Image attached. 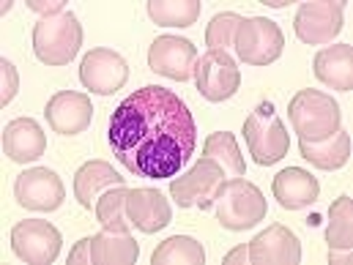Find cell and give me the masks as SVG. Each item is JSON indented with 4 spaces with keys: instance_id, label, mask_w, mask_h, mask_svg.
<instances>
[{
    "instance_id": "27",
    "label": "cell",
    "mask_w": 353,
    "mask_h": 265,
    "mask_svg": "<svg viewBox=\"0 0 353 265\" xmlns=\"http://www.w3.org/2000/svg\"><path fill=\"white\" fill-rule=\"evenodd\" d=\"M148 17L165 28H189L200 17V3L197 0H178V3L176 0H151Z\"/></svg>"
},
{
    "instance_id": "3",
    "label": "cell",
    "mask_w": 353,
    "mask_h": 265,
    "mask_svg": "<svg viewBox=\"0 0 353 265\" xmlns=\"http://www.w3.org/2000/svg\"><path fill=\"white\" fill-rule=\"evenodd\" d=\"M83 47V25L74 11L41 17L33 28V52L41 63L58 69L77 58Z\"/></svg>"
},
{
    "instance_id": "23",
    "label": "cell",
    "mask_w": 353,
    "mask_h": 265,
    "mask_svg": "<svg viewBox=\"0 0 353 265\" xmlns=\"http://www.w3.org/2000/svg\"><path fill=\"white\" fill-rule=\"evenodd\" d=\"M203 156L216 162L219 170L225 173V178H244L247 176V165L244 156L239 151V142L230 131H214L208 134L205 145H203Z\"/></svg>"
},
{
    "instance_id": "24",
    "label": "cell",
    "mask_w": 353,
    "mask_h": 265,
    "mask_svg": "<svg viewBox=\"0 0 353 265\" xmlns=\"http://www.w3.org/2000/svg\"><path fill=\"white\" fill-rule=\"evenodd\" d=\"M329 252H351L353 246V205L348 194H340L329 208V230H326Z\"/></svg>"
},
{
    "instance_id": "28",
    "label": "cell",
    "mask_w": 353,
    "mask_h": 265,
    "mask_svg": "<svg viewBox=\"0 0 353 265\" xmlns=\"http://www.w3.org/2000/svg\"><path fill=\"white\" fill-rule=\"evenodd\" d=\"M241 19H244V17H239V14H233V11L216 14V17L208 22V28H205V44H208L214 52H228V55H230L233 41H236V30H239Z\"/></svg>"
},
{
    "instance_id": "4",
    "label": "cell",
    "mask_w": 353,
    "mask_h": 265,
    "mask_svg": "<svg viewBox=\"0 0 353 265\" xmlns=\"http://www.w3.org/2000/svg\"><path fill=\"white\" fill-rule=\"evenodd\" d=\"M216 208V219L225 230H250L258 222L265 219V197L263 191L250 183L247 178H228L219 186V194L214 200Z\"/></svg>"
},
{
    "instance_id": "16",
    "label": "cell",
    "mask_w": 353,
    "mask_h": 265,
    "mask_svg": "<svg viewBox=\"0 0 353 265\" xmlns=\"http://www.w3.org/2000/svg\"><path fill=\"white\" fill-rule=\"evenodd\" d=\"M126 216L129 224H134L140 233H159L170 224L173 211L162 191L157 189H129L126 197Z\"/></svg>"
},
{
    "instance_id": "8",
    "label": "cell",
    "mask_w": 353,
    "mask_h": 265,
    "mask_svg": "<svg viewBox=\"0 0 353 265\" xmlns=\"http://www.w3.org/2000/svg\"><path fill=\"white\" fill-rule=\"evenodd\" d=\"M222 183H225V173L219 170V165L203 156L186 176L170 180V194L181 208L200 205L203 211H208V208H214V200H216Z\"/></svg>"
},
{
    "instance_id": "33",
    "label": "cell",
    "mask_w": 353,
    "mask_h": 265,
    "mask_svg": "<svg viewBox=\"0 0 353 265\" xmlns=\"http://www.w3.org/2000/svg\"><path fill=\"white\" fill-rule=\"evenodd\" d=\"M348 255H351V252H340V255H337V252H329V260H332V263H340V260H348Z\"/></svg>"
},
{
    "instance_id": "17",
    "label": "cell",
    "mask_w": 353,
    "mask_h": 265,
    "mask_svg": "<svg viewBox=\"0 0 353 265\" xmlns=\"http://www.w3.org/2000/svg\"><path fill=\"white\" fill-rule=\"evenodd\" d=\"M47 151V134L41 131V126L30 118H17L3 129V153L17 162V165H28L41 159Z\"/></svg>"
},
{
    "instance_id": "34",
    "label": "cell",
    "mask_w": 353,
    "mask_h": 265,
    "mask_svg": "<svg viewBox=\"0 0 353 265\" xmlns=\"http://www.w3.org/2000/svg\"><path fill=\"white\" fill-rule=\"evenodd\" d=\"M265 6H271V8H282L285 3H282V0H271V3H265Z\"/></svg>"
},
{
    "instance_id": "29",
    "label": "cell",
    "mask_w": 353,
    "mask_h": 265,
    "mask_svg": "<svg viewBox=\"0 0 353 265\" xmlns=\"http://www.w3.org/2000/svg\"><path fill=\"white\" fill-rule=\"evenodd\" d=\"M0 69H3V90H0V104H8L14 98V93L19 88V77H17V69L8 63V61H0Z\"/></svg>"
},
{
    "instance_id": "9",
    "label": "cell",
    "mask_w": 353,
    "mask_h": 265,
    "mask_svg": "<svg viewBox=\"0 0 353 265\" xmlns=\"http://www.w3.org/2000/svg\"><path fill=\"white\" fill-rule=\"evenodd\" d=\"M293 28H296V36L310 47L329 44L343 30V3H337V0L301 3L299 14L293 19Z\"/></svg>"
},
{
    "instance_id": "30",
    "label": "cell",
    "mask_w": 353,
    "mask_h": 265,
    "mask_svg": "<svg viewBox=\"0 0 353 265\" xmlns=\"http://www.w3.org/2000/svg\"><path fill=\"white\" fill-rule=\"evenodd\" d=\"M90 238H83L72 252H69V265H90Z\"/></svg>"
},
{
    "instance_id": "7",
    "label": "cell",
    "mask_w": 353,
    "mask_h": 265,
    "mask_svg": "<svg viewBox=\"0 0 353 265\" xmlns=\"http://www.w3.org/2000/svg\"><path fill=\"white\" fill-rule=\"evenodd\" d=\"M61 233L44 219H25L11 230V249L28 265H50L61 255Z\"/></svg>"
},
{
    "instance_id": "10",
    "label": "cell",
    "mask_w": 353,
    "mask_h": 265,
    "mask_svg": "<svg viewBox=\"0 0 353 265\" xmlns=\"http://www.w3.org/2000/svg\"><path fill=\"white\" fill-rule=\"evenodd\" d=\"M194 83L203 98L208 101H228L239 85H241V69L228 52H214L208 50L197 63H194Z\"/></svg>"
},
{
    "instance_id": "31",
    "label": "cell",
    "mask_w": 353,
    "mask_h": 265,
    "mask_svg": "<svg viewBox=\"0 0 353 265\" xmlns=\"http://www.w3.org/2000/svg\"><path fill=\"white\" fill-rule=\"evenodd\" d=\"M28 6H30L33 11H39V14H44V17H55V14H63V11H66L61 0H52V3H41V0H30Z\"/></svg>"
},
{
    "instance_id": "22",
    "label": "cell",
    "mask_w": 353,
    "mask_h": 265,
    "mask_svg": "<svg viewBox=\"0 0 353 265\" xmlns=\"http://www.w3.org/2000/svg\"><path fill=\"white\" fill-rule=\"evenodd\" d=\"M299 151H301V159H307L318 170H340L351 159V137L340 129L337 134H332L329 140H321V142L301 140Z\"/></svg>"
},
{
    "instance_id": "21",
    "label": "cell",
    "mask_w": 353,
    "mask_h": 265,
    "mask_svg": "<svg viewBox=\"0 0 353 265\" xmlns=\"http://www.w3.org/2000/svg\"><path fill=\"white\" fill-rule=\"evenodd\" d=\"M140 257V246L129 233L101 230L90 238V260L93 265H132Z\"/></svg>"
},
{
    "instance_id": "20",
    "label": "cell",
    "mask_w": 353,
    "mask_h": 265,
    "mask_svg": "<svg viewBox=\"0 0 353 265\" xmlns=\"http://www.w3.org/2000/svg\"><path fill=\"white\" fill-rule=\"evenodd\" d=\"M115 186H123V178L112 170V165L99 162V159L85 162V165L74 173V194H77L80 205L88 208V211L96 208V200H99L104 191H110V189H115Z\"/></svg>"
},
{
    "instance_id": "18",
    "label": "cell",
    "mask_w": 353,
    "mask_h": 265,
    "mask_svg": "<svg viewBox=\"0 0 353 265\" xmlns=\"http://www.w3.org/2000/svg\"><path fill=\"white\" fill-rule=\"evenodd\" d=\"M271 191H274L276 202L285 211H301V208H307V205H312L318 200L321 183H318V178L310 176L301 167H288V170H282L279 176L274 178Z\"/></svg>"
},
{
    "instance_id": "2",
    "label": "cell",
    "mask_w": 353,
    "mask_h": 265,
    "mask_svg": "<svg viewBox=\"0 0 353 265\" xmlns=\"http://www.w3.org/2000/svg\"><path fill=\"white\" fill-rule=\"evenodd\" d=\"M288 118L304 142H321L340 131V104L323 90H299L288 104Z\"/></svg>"
},
{
    "instance_id": "13",
    "label": "cell",
    "mask_w": 353,
    "mask_h": 265,
    "mask_svg": "<svg viewBox=\"0 0 353 265\" xmlns=\"http://www.w3.org/2000/svg\"><path fill=\"white\" fill-rule=\"evenodd\" d=\"M194 63H197V50L189 39L159 36L148 50L151 72L178 80V83H186V80L194 77Z\"/></svg>"
},
{
    "instance_id": "5",
    "label": "cell",
    "mask_w": 353,
    "mask_h": 265,
    "mask_svg": "<svg viewBox=\"0 0 353 265\" xmlns=\"http://www.w3.org/2000/svg\"><path fill=\"white\" fill-rule=\"evenodd\" d=\"M244 140L250 148V156L261 165L271 167L276 162H282L290 151V140H288V129L279 120L274 101H261L244 120Z\"/></svg>"
},
{
    "instance_id": "15",
    "label": "cell",
    "mask_w": 353,
    "mask_h": 265,
    "mask_svg": "<svg viewBox=\"0 0 353 265\" xmlns=\"http://www.w3.org/2000/svg\"><path fill=\"white\" fill-rule=\"evenodd\" d=\"M301 244L285 224H271L250 244V263L255 265H299Z\"/></svg>"
},
{
    "instance_id": "25",
    "label": "cell",
    "mask_w": 353,
    "mask_h": 265,
    "mask_svg": "<svg viewBox=\"0 0 353 265\" xmlns=\"http://www.w3.org/2000/svg\"><path fill=\"white\" fill-rule=\"evenodd\" d=\"M154 265H203L205 263V249L203 244H197L189 235H173L168 241H162L154 255H151Z\"/></svg>"
},
{
    "instance_id": "1",
    "label": "cell",
    "mask_w": 353,
    "mask_h": 265,
    "mask_svg": "<svg viewBox=\"0 0 353 265\" xmlns=\"http://www.w3.org/2000/svg\"><path fill=\"white\" fill-rule=\"evenodd\" d=\"M110 148L118 162L143 178H173L197 145V126L178 93L145 85L126 96L110 118Z\"/></svg>"
},
{
    "instance_id": "12",
    "label": "cell",
    "mask_w": 353,
    "mask_h": 265,
    "mask_svg": "<svg viewBox=\"0 0 353 265\" xmlns=\"http://www.w3.org/2000/svg\"><path fill=\"white\" fill-rule=\"evenodd\" d=\"M14 197L22 208H30V211H58L66 197V189L58 173L47 167H33L17 178Z\"/></svg>"
},
{
    "instance_id": "32",
    "label": "cell",
    "mask_w": 353,
    "mask_h": 265,
    "mask_svg": "<svg viewBox=\"0 0 353 265\" xmlns=\"http://www.w3.org/2000/svg\"><path fill=\"white\" fill-rule=\"evenodd\" d=\"M247 260H250V246H239V249H233L230 255L222 257V263L225 265H239V263L244 265Z\"/></svg>"
},
{
    "instance_id": "6",
    "label": "cell",
    "mask_w": 353,
    "mask_h": 265,
    "mask_svg": "<svg viewBox=\"0 0 353 265\" xmlns=\"http://www.w3.org/2000/svg\"><path fill=\"white\" fill-rule=\"evenodd\" d=\"M233 50L247 66H271L285 50V36L276 22L265 17H247L236 30Z\"/></svg>"
},
{
    "instance_id": "26",
    "label": "cell",
    "mask_w": 353,
    "mask_h": 265,
    "mask_svg": "<svg viewBox=\"0 0 353 265\" xmlns=\"http://www.w3.org/2000/svg\"><path fill=\"white\" fill-rule=\"evenodd\" d=\"M126 197L129 189L126 186H115L110 191H104L96 200V219L104 230H115V233H129V216H126Z\"/></svg>"
},
{
    "instance_id": "19",
    "label": "cell",
    "mask_w": 353,
    "mask_h": 265,
    "mask_svg": "<svg viewBox=\"0 0 353 265\" xmlns=\"http://www.w3.org/2000/svg\"><path fill=\"white\" fill-rule=\"evenodd\" d=\"M315 77L334 90H353V47L334 44L315 55Z\"/></svg>"
},
{
    "instance_id": "14",
    "label": "cell",
    "mask_w": 353,
    "mask_h": 265,
    "mask_svg": "<svg viewBox=\"0 0 353 265\" xmlns=\"http://www.w3.org/2000/svg\"><path fill=\"white\" fill-rule=\"evenodd\" d=\"M47 123L55 134L63 137H74L83 134L93 120V104H90L88 93H77V90H58L50 101H47Z\"/></svg>"
},
{
    "instance_id": "11",
    "label": "cell",
    "mask_w": 353,
    "mask_h": 265,
    "mask_svg": "<svg viewBox=\"0 0 353 265\" xmlns=\"http://www.w3.org/2000/svg\"><path fill=\"white\" fill-rule=\"evenodd\" d=\"M80 80L90 93H99V96H110L115 90H121L129 80V66L126 61L115 52V50H107V47H96L90 50L88 55L83 58V66H80Z\"/></svg>"
}]
</instances>
